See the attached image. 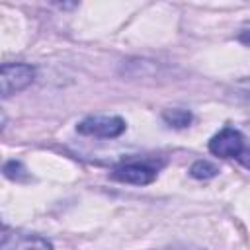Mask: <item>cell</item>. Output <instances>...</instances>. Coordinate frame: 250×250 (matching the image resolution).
I'll return each mask as SVG.
<instances>
[{"label": "cell", "mask_w": 250, "mask_h": 250, "mask_svg": "<svg viewBox=\"0 0 250 250\" xmlns=\"http://www.w3.org/2000/svg\"><path fill=\"white\" fill-rule=\"evenodd\" d=\"M164 162H156L154 158H131V160H121L117 162L109 176L115 182L121 184H131V186H148L156 180L158 170Z\"/></svg>", "instance_id": "1"}, {"label": "cell", "mask_w": 250, "mask_h": 250, "mask_svg": "<svg viewBox=\"0 0 250 250\" xmlns=\"http://www.w3.org/2000/svg\"><path fill=\"white\" fill-rule=\"evenodd\" d=\"M35 80V68L27 62H4L0 70V92L2 98H10L25 90Z\"/></svg>", "instance_id": "2"}, {"label": "cell", "mask_w": 250, "mask_h": 250, "mask_svg": "<svg viewBox=\"0 0 250 250\" xmlns=\"http://www.w3.org/2000/svg\"><path fill=\"white\" fill-rule=\"evenodd\" d=\"M125 119L119 115H88L76 125V131L86 137L115 139L125 131Z\"/></svg>", "instance_id": "3"}, {"label": "cell", "mask_w": 250, "mask_h": 250, "mask_svg": "<svg viewBox=\"0 0 250 250\" xmlns=\"http://www.w3.org/2000/svg\"><path fill=\"white\" fill-rule=\"evenodd\" d=\"M209 152L219 158H238L244 152V135L236 127H223L209 139Z\"/></svg>", "instance_id": "4"}, {"label": "cell", "mask_w": 250, "mask_h": 250, "mask_svg": "<svg viewBox=\"0 0 250 250\" xmlns=\"http://www.w3.org/2000/svg\"><path fill=\"white\" fill-rule=\"evenodd\" d=\"M0 250H53V244L49 238L41 234H27V232L8 234V230H4Z\"/></svg>", "instance_id": "5"}, {"label": "cell", "mask_w": 250, "mask_h": 250, "mask_svg": "<svg viewBox=\"0 0 250 250\" xmlns=\"http://www.w3.org/2000/svg\"><path fill=\"white\" fill-rule=\"evenodd\" d=\"M162 119H164L166 125H170L174 129H184V127H189V123L193 121V115L188 109L172 107V109H164L162 111Z\"/></svg>", "instance_id": "6"}, {"label": "cell", "mask_w": 250, "mask_h": 250, "mask_svg": "<svg viewBox=\"0 0 250 250\" xmlns=\"http://www.w3.org/2000/svg\"><path fill=\"white\" fill-rule=\"evenodd\" d=\"M189 174L195 180H211L219 174V168L209 160H195L189 168Z\"/></svg>", "instance_id": "7"}, {"label": "cell", "mask_w": 250, "mask_h": 250, "mask_svg": "<svg viewBox=\"0 0 250 250\" xmlns=\"http://www.w3.org/2000/svg\"><path fill=\"white\" fill-rule=\"evenodd\" d=\"M4 176L8 180H14V182H21L27 178V170L23 168V164L20 160H8L4 164Z\"/></svg>", "instance_id": "8"}, {"label": "cell", "mask_w": 250, "mask_h": 250, "mask_svg": "<svg viewBox=\"0 0 250 250\" xmlns=\"http://www.w3.org/2000/svg\"><path fill=\"white\" fill-rule=\"evenodd\" d=\"M236 160H238V162H240L244 168H248V170H250V150H246V148H244V152H242V154H240Z\"/></svg>", "instance_id": "9"}, {"label": "cell", "mask_w": 250, "mask_h": 250, "mask_svg": "<svg viewBox=\"0 0 250 250\" xmlns=\"http://www.w3.org/2000/svg\"><path fill=\"white\" fill-rule=\"evenodd\" d=\"M238 41L244 43L246 47H250V29H244V31L238 35Z\"/></svg>", "instance_id": "10"}]
</instances>
